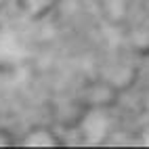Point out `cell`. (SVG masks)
I'll return each instance as SVG.
<instances>
[{
    "mask_svg": "<svg viewBox=\"0 0 149 149\" xmlns=\"http://www.w3.org/2000/svg\"><path fill=\"white\" fill-rule=\"evenodd\" d=\"M145 107H147V109H149V93H147V95H145Z\"/></svg>",
    "mask_w": 149,
    "mask_h": 149,
    "instance_id": "ba28073f",
    "label": "cell"
},
{
    "mask_svg": "<svg viewBox=\"0 0 149 149\" xmlns=\"http://www.w3.org/2000/svg\"><path fill=\"white\" fill-rule=\"evenodd\" d=\"M116 93H118V88L111 86L103 78V80H95L88 84L82 93V99H84L86 107H109L116 101Z\"/></svg>",
    "mask_w": 149,
    "mask_h": 149,
    "instance_id": "7a4b0ae2",
    "label": "cell"
},
{
    "mask_svg": "<svg viewBox=\"0 0 149 149\" xmlns=\"http://www.w3.org/2000/svg\"><path fill=\"white\" fill-rule=\"evenodd\" d=\"M113 118L109 107H86L78 118V132L86 143H103L111 134Z\"/></svg>",
    "mask_w": 149,
    "mask_h": 149,
    "instance_id": "6da1fadb",
    "label": "cell"
},
{
    "mask_svg": "<svg viewBox=\"0 0 149 149\" xmlns=\"http://www.w3.org/2000/svg\"><path fill=\"white\" fill-rule=\"evenodd\" d=\"M11 145H15V139L4 128H0V147H11Z\"/></svg>",
    "mask_w": 149,
    "mask_h": 149,
    "instance_id": "8992f818",
    "label": "cell"
},
{
    "mask_svg": "<svg viewBox=\"0 0 149 149\" xmlns=\"http://www.w3.org/2000/svg\"><path fill=\"white\" fill-rule=\"evenodd\" d=\"M139 143L141 145H149V124H145L139 132Z\"/></svg>",
    "mask_w": 149,
    "mask_h": 149,
    "instance_id": "52a82bcc",
    "label": "cell"
},
{
    "mask_svg": "<svg viewBox=\"0 0 149 149\" xmlns=\"http://www.w3.org/2000/svg\"><path fill=\"white\" fill-rule=\"evenodd\" d=\"M19 143H21L23 147H57V145H61L63 141L57 136V132L53 130L51 126L38 124V126L29 128V130L25 132V136Z\"/></svg>",
    "mask_w": 149,
    "mask_h": 149,
    "instance_id": "3957f363",
    "label": "cell"
},
{
    "mask_svg": "<svg viewBox=\"0 0 149 149\" xmlns=\"http://www.w3.org/2000/svg\"><path fill=\"white\" fill-rule=\"evenodd\" d=\"M130 42L139 51H149V27H134L130 34Z\"/></svg>",
    "mask_w": 149,
    "mask_h": 149,
    "instance_id": "5b68a950",
    "label": "cell"
},
{
    "mask_svg": "<svg viewBox=\"0 0 149 149\" xmlns=\"http://www.w3.org/2000/svg\"><path fill=\"white\" fill-rule=\"evenodd\" d=\"M21 6H23V11L27 15L40 17L53 6V0H21Z\"/></svg>",
    "mask_w": 149,
    "mask_h": 149,
    "instance_id": "277c9868",
    "label": "cell"
}]
</instances>
